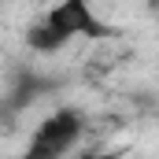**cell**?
I'll return each instance as SVG.
<instances>
[{
    "label": "cell",
    "mask_w": 159,
    "mask_h": 159,
    "mask_svg": "<svg viewBox=\"0 0 159 159\" xmlns=\"http://www.w3.org/2000/svg\"><path fill=\"white\" fill-rule=\"evenodd\" d=\"M70 37H111V26H104L96 19V11H89L85 4L70 0V4H59L52 7L37 26L26 34L34 52H59Z\"/></svg>",
    "instance_id": "6da1fadb"
},
{
    "label": "cell",
    "mask_w": 159,
    "mask_h": 159,
    "mask_svg": "<svg viewBox=\"0 0 159 159\" xmlns=\"http://www.w3.org/2000/svg\"><path fill=\"white\" fill-rule=\"evenodd\" d=\"M81 133H85L81 111L59 107V111L44 115L34 126V133H30V141H26V148H22L19 159H70L74 144L81 141Z\"/></svg>",
    "instance_id": "7a4b0ae2"
},
{
    "label": "cell",
    "mask_w": 159,
    "mask_h": 159,
    "mask_svg": "<svg viewBox=\"0 0 159 159\" xmlns=\"http://www.w3.org/2000/svg\"><path fill=\"white\" fill-rule=\"evenodd\" d=\"M74 159H119V152H81Z\"/></svg>",
    "instance_id": "3957f363"
}]
</instances>
